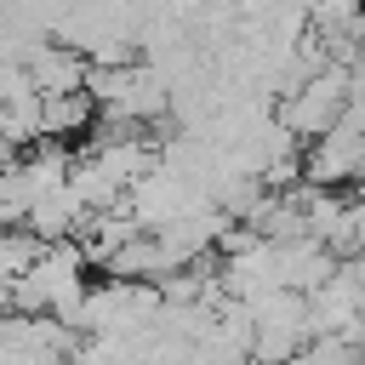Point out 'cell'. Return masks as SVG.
Wrapping results in <instances>:
<instances>
[{
  "instance_id": "1",
  "label": "cell",
  "mask_w": 365,
  "mask_h": 365,
  "mask_svg": "<svg viewBox=\"0 0 365 365\" xmlns=\"http://www.w3.org/2000/svg\"><path fill=\"white\" fill-rule=\"evenodd\" d=\"M348 91H354V68L325 63V68L308 74L291 97H279V114H274V120H279L297 143H314V137H325L331 125L348 120Z\"/></svg>"
},
{
  "instance_id": "2",
  "label": "cell",
  "mask_w": 365,
  "mask_h": 365,
  "mask_svg": "<svg viewBox=\"0 0 365 365\" xmlns=\"http://www.w3.org/2000/svg\"><path fill=\"white\" fill-rule=\"evenodd\" d=\"M308 342H314V325H308L302 291H268L251 302V359L257 365H285Z\"/></svg>"
},
{
  "instance_id": "3",
  "label": "cell",
  "mask_w": 365,
  "mask_h": 365,
  "mask_svg": "<svg viewBox=\"0 0 365 365\" xmlns=\"http://www.w3.org/2000/svg\"><path fill=\"white\" fill-rule=\"evenodd\" d=\"M23 68H29V86H34L40 97H63V91H86L91 57L74 51V46H46V40H40V46L23 57Z\"/></svg>"
},
{
  "instance_id": "4",
  "label": "cell",
  "mask_w": 365,
  "mask_h": 365,
  "mask_svg": "<svg viewBox=\"0 0 365 365\" xmlns=\"http://www.w3.org/2000/svg\"><path fill=\"white\" fill-rule=\"evenodd\" d=\"M97 120V103L86 91H63V97H40V137H74Z\"/></svg>"
},
{
  "instance_id": "5",
  "label": "cell",
  "mask_w": 365,
  "mask_h": 365,
  "mask_svg": "<svg viewBox=\"0 0 365 365\" xmlns=\"http://www.w3.org/2000/svg\"><path fill=\"white\" fill-rule=\"evenodd\" d=\"M348 205H354V228H359V251H365V182H359V194Z\"/></svg>"
}]
</instances>
